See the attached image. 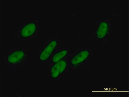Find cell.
<instances>
[{
	"label": "cell",
	"mask_w": 129,
	"mask_h": 97,
	"mask_svg": "<svg viewBox=\"0 0 129 97\" xmlns=\"http://www.w3.org/2000/svg\"><path fill=\"white\" fill-rule=\"evenodd\" d=\"M68 53V51L66 50H63L55 53L52 58V62L55 63L58 62L66 57Z\"/></svg>",
	"instance_id": "52a82bcc"
},
{
	"label": "cell",
	"mask_w": 129,
	"mask_h": 97,
	"mask_svg": "<svg viewBox=\"0 0 129 97\" xmlns=\"http://www.w3.org/2000/svg\"><path fill=\"white\" fill-rule=\"evenodd\" d=\"M37 30V26L35 23L30 22L23 27L20 33L23 38H26L31 36L35 33Z\"/></svg>",
	"instance_id": "277c9868"
},
{
	"label": "cell",
	"mask_w": 129,
	"mask_h": 97,
	"mask_svg": "<svg viewBox=\"0 0 129 97\" xmlns=\"http://www.w3.org/2000/svg\"><path fill=\"white\" fill-rule=\"evenodd\" d=\"M89 52L87 50H83L75 55L71 61V64L73 66L76 65L85 61L89 57Z\"/></svg>",
	"instance_id": "5b68a950"
},
{
	"label": "cell",
	"mask_w": 129,
	"mask_h": 97,
	"mask_svg": "<svg viewBox=\"0 0 129 97\" xmlns=\"http://www.w3.org/2000/svg\"><path fill=\"white\" fill-rule=\"evenodd\" d=\"M58 42L53 40L49 43L40 55V59L42 61H46L50 58L57 45Z\"/></svg>",
	"instance_id": "7a4b0ae2"
},
{
	"label": "cell",
	"mask_w": 129,
	"mask_h": 97,
	"mask_svg": "<svg viewBox=\"0 0 129 97\" xmlns=\"http://www.w3.org/2000/svg\"><path fill=\"white\" fill-rule=\"evenodd\" d=\"M25 56V53L23 51L17 50L9 55L7 58V61L10 64H17L23 60Z\"/></svg>",
	"instance_id": "3957f363"
},
{
	"label": "cell",
	"mask_w": 129,
	"mask_h": 97,
	"mask_svg": "<svg viewBox=\"0 0 129 97\" xmlns=\"http://www.w3.org/2000/svg\"><path fill=\"white\" fill-rule=\"evenodd\" d=\"M109 31V26L107 22H102L99 24L96 31V35L99 39L104 38Z\"/></svg>",
	"instance_id": "8992f818"
},
{
	"label": "cell",
	"mask_w": 129,
	"mask_h": 97,
	"mask_svg": "<svg viewBox=\"0 0 129 97\" xmlns=\"http://www.w3.org/2000/svg\"><path fill=\"white\" fill-rule=\"evenodd\" d=\"M67 64V62L63 59L56 63L51 69V73L52 77L54 79L57 78L65 71Z\"/></svg>",
	"instance_id": "6da1fadb"
}]
</instances>
